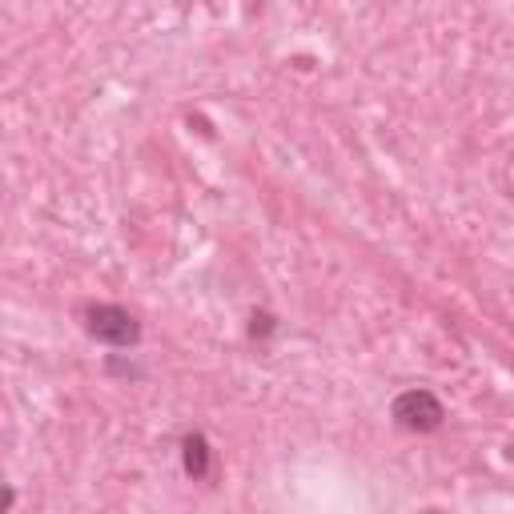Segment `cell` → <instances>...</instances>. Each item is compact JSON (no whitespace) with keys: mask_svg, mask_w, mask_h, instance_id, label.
<instances>
[{"mask_svg":"<svg viewBox=\"0 0 514 514\" xmlns=\"http://www.w3.org/2000/svg\"><path fill=\"white\" fill-rule=\"evenodd\" d=\"M394 422L402 430H414V434H430L442 426V402L430 394V390H410L394 402Z\"/></svg>","mask_w":514,"mask_h":514,"instance_id":"cell-1","label":"cell"},{"mask_svg":"<svg viewBox=\"0 0 514 514\" xmlns=\"http://www.w3.org/2000/svg\"><path fill=\"white\" fill-rule=\"evenodd\" d=\"M89 334L97 342H105V346H133L137 334H141V326L121 306H93L89 310Z\"/></svg>","mask_w":514,"mask_h":514,"instance_id":"cell-2","label":"cell"},{"mask_svg":"<svg viewBox=\"0 0 514 514\" xmlns=\"http://www.w3.org/2000/svg\"><path fill=\"white\" fill-rule=\"evenodd\" d=\"M181 458H185V470L193 474V478H205L209 474V442L201 438V434H189L185 442H181Z\"/></svg>","mask_w":514,"mask_h":514,"instance_id":"cell-3","label":"cell"},{"mask_svg":"<svg viewBox=\"0 0 514 514\" xmlns=\"http://www.w3.org/2000/svg\"><path fill=\"white\" fill-rule=\"evenodd\" d=\"M430 514H434V510H430Z\"/></svg>","mask_w":514,"mask_h":514,"instance_id":"cell-4","label":"cell"}]
</instances>
